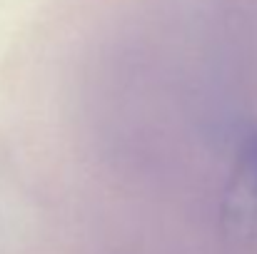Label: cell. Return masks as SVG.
<instances>
[{"label":"cell","mask_w":257,"mask_h":254,"mask_svg":"<svg viewBox=\"0 0 257 254\" xmlns=\"http://www.w3.org/2000/svg\"><path fill=\"white\" fill-rule=\"evenodd\" d=\"M220 229L235 247L250 244L257 237V127L237 137L220 197Z\"/></svg>","instance_id":"cell-3"},{"label":"cell","mask_w":257,"mask_h":254,"mask_svg":"<svg viewBox=\"0 0 257 254\" xmlns=\"http://www.w3.org/2000/svg\"><path fill=\"white\" fill-rule=\"evenodd\" d=\"M200 87L207 135L240 137L257 97V0H205Z\"/></svg>","instance_id":"cell-2"},{"label":"cell","mask_w":257,"mask_h":254,"mask_svg":"<svg viewBox=\"0 0 257 254\" xmlns=\"http://www.w3.org/2000/svg\"><path fill=\"white\" fill-rule=\"evenodd\" d=\"M87 105L92 142L130 169L175 162L190 137L210 142L202 90L155 35H117L102 48Z\"/></svg>","instance_id":"cell-1"}]
</instances>
